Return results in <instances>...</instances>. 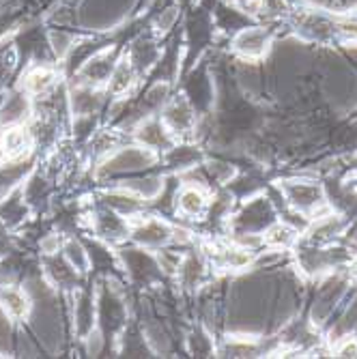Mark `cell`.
<instances>
[{"instance_id": "1", "label": "cell", "mask_w": 357, "mask_h": 359, "mask_svg": "<svg viewBox=\"0 0 357 359\" xmlns=\"http://www.w3.org/2000/svg\"><path fill=\"white\" fill-rule=\"evenodd\" d=\"M32 147H35V136L22 125H11L0 134V153L7 161H24Z\"/></svg>"}, {"instance_id": "2", "label": "cell", "mask_w": 357, "mask_h": 359, "mask_svg": "<svg viewBox=\"0 0 357 359\" xmlns=\"http://www.w3.org/2000/svg\"><path fill=\"white\" fill-rule=\"evenodd\" d=\"M175 237V231L164 224L161 219H155V217H149V219H142L136 228H134V239L147 248H157V245H164L168 243L170 239Z\"/></svg>"}, {"instance_id": "3", "label": "cell", "mask_w": 357, "mask_h": 359, "mask_svg": "<svg viewBox=\"0 0 357 359\" xmlns=\"http://www.w3.org/2000/svg\"><path fill=\"white\" fill-rule=\"evenodd\" d=\"M0 306H3L5 314L24 318L30 312V297L24 288L15 284H0Z\"/></svg>"}, {"instance_id": "4", "label": "cell", "mask_w": 357, "mask_h": 359, "mask_svg": "<svg viewBox=\"0 0 357 359\" xmlns=\"http://www.w3.org/2000/svg\"><path fill=\"white\" fill-rule=\"evenodd\" d=\"M30 114V102L26 93H15L11 97H5V102L0 104V123L5 127L11 125H22Z\"/></svg>"}, {"instance_id": "5", "label": "cell", "mask_w": 357, "mask_h": 359, "mask_svg": "<svg viewBox=\"0 0 357 359\" xmlns=\"http://www.w3.org/2000/svg\"><path fill=\"white\" fill-rule=\"evenodd\" d=\"M56 74L48 67H35L30 69L24 78V86L22 90L26 95H35V97H43V95H50L56 86Z\"/></svg>"}, {"instance_id": "6", "label": "cell", "mask_w": 357, "mask_h": 359, "mask_svg": "<svg viewBox=\"0 0 357 359\" xmlns=\"http://www.w3.org/2000/svg\"><path fill=\"white\" fill-rule=\"evenodd\" d=\"M164 125L168 127L170 134H185L194 127V110L183 100L175 102L168 106V110L164 114Z\"/></svg>"}, {"instance_id": "7", "label": "cell", "mask_w": 357, "mask_h": 359, "mask_svg": "<svg viewBox=\"0 0 357 359\" xmlns=\"http://www.w3.org/2000/svg\"><path fill=\"white\" fill-rule=\"evenodd\" d=\"M72 106L78 116H90L97 114L104 106V95L100 90H95L93 86H82L74 93Z\"/></svg>"}, {"instance_id": "8", "label": "cell", "mask_w": 357, "mask_h": 359, "mask_svg": "<svg viewBox=\"0 0 357 359\" xmlns=\"http://www.w3.org/2000/svg\"><path fill=\"white\" fill-rule=\"evenodd\" d=\"M177 209L183 215H201L207 209V196L203 189H198L196 185H187L177 194Z\"/></svg>"}, {"instance_id": "9", "label": "cell", "mask_w": 357, "mask_h": 359, "mask_svg": "<svg viewBox=\"0 0 357 359\" xmlns=\"http://www.w3.org/2000/svg\"><path fill=\"white\" fill-rule=\"evenodd\" d=\"M168 127L164 125V121H147L140 125L138 129V138L147 149H159L168 144Z\"/></svg>"}, {"instance_id": "10", "label": "cell", "mask_w": 357, "mask_h": 359, "mask_svg": "<svg viewBox=\"0 0 357 359\" xmlns=\"http://www.w3.org/2000/svg\"><path fill=\"white\" fill-rule=\"evenodd\" d=\"M290 201H293L299 209H314L316 205H321L323 194L316 185H308V183H299L288 189Z\"/></svg>"}, {"instance_id": "11", "label": "cell", "mask_w": 357, "mask_h": 359, "mask_svg": "<svg viewBox=\"0 0 357 359\" xmlns=\"http://www.w3.org/2000/svg\"><path fill=\"white\" fill-rule=\"evenodd\" d=\"M198 159V151L191 147H175L168 153V164L175 168H189L196 164Z\"/></svg>"}, {"instance_id": "12", "label": "cell", "mask_w": 357, "mask_h": 359, "mask_svg": "<svg viewBox=\"0 0 357 359\" xmlns=\"http://www.w3.org/2000/svg\"><path fill=\"white\" fill-rule=\"evenodd\" d=\"M65 258L69 260V263L82 273L86 271V267L90 265V258H88V252L78 243V241H69L67 245H65Z\"/></svg>"}, {"instance_id": "13", "label": "cell", "mask_w": 357, "mask_h": 359, "mask_svg": "<svg viewBox=\"0 0 357 359\" xmlns=\"http://www.w3.org/2000/svg\"><path fill=\"white\" fill-rule=\"evenodd\" d=\"M293 239H295V233L290 231L288 226H276V228H271L269 235H267V241H269L271 245H276V248L288 245Z\"/></svg>"}, {"instance_id": "14", "label": "cell", "mask_w": 357, "mask_h": 359, "mask_svg": "<svg viewBox=\"0 0 357 359\" xmlns=\"http://www.w3.org/2000/svg\"><path fill=\"white\" fill-rule=\"evenodd\" d=\"M338 357H357V340H342V344L338 346Z\"/></svg>"}, {"instance_id": "15", "label": "cell", "mask_w": 357, "mask_h": 359, "mask_svg": "<svg viewBox=\"0 0 357 359\" xmlns=\"http://www.w3.org/2000/svg\"><path fill=\"white\" fill-rule=\"evenodd\" d=\"M355 276H357V265H355Z\"/></svg>"}]
</instances>
